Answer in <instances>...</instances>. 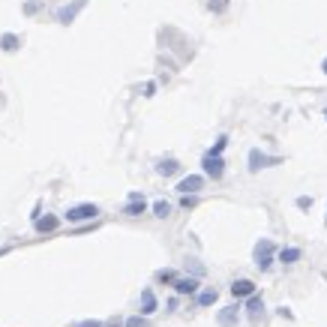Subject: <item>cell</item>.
Returning <instances> with one entry per match:
<instances>
[{
	"instance_id": "13",
	"label": "cell",
	"mask_w": 327,
	"mask_h": 327,
	"mask_svg": "<svg viewBox=\"0 0 327 327\" xmlns=\"http://www.w3.org/2000/svg\"><path fill=\"white\" fill-rule=\"evenodd\" d=\"M303 258V252L297 249V246H285V249H279V261L282 264H294V261H300Z\"/></svg>"
},
{
	"instance_id": "29",
	"label": "cell",
	"mask_w": 327,
	"mask_h": 327,
	"mask_svg": "<svg viewBox=\"0 0 327 327\" xmlns=\"http://www.w3.org/2000/svg\"><path fill=\"white\" fill-rule=\"evenodd\" d=\"M324 222H327V219H324Z\"/></svg>"
},
{
	"instance_id": "6",
	"label": "cell",
	"mask_w": 327,
	"mask_h": 327,
	"mask_svg": "<svg viewBox=\"0 0 327 327\" xmlns=\"http://www.w3.org/2000/svg\"><path fill=\"white\" fill-rule=\"evenodd\" d=\"M219 327H234L240 321V303H231V306H222L219 309V315H216Z\"/></svg>"
},
{
	"instance_id": "8",
	"label": "cell",
	"mask_w": 327,
	"mask_h": 327,
	"mask_svg": "<svg viewBox=\"0 0 327 327\" xmlns=\"http://www.w3.org/2000/svg\"><path fill=\"white\" fill-rule=\"evenodd\" d=\"M84 6H87V0H75L72 6L57 9V21H60V24H72V21H75V15H78V9H84Z\"/></svg>"
},
{
	"instance_id": "7",
	"label": "cell",
	"mask_w": 327,
	"mask_h": 327,
	"mask_svg": "<svg viewBox=\"0 0 327 327\" xmlns=\"http://www.w3.org/2000/svg\"><path fill=\"white\" fill-rule=\"evenodd\" d=\"M198 276H177L174 279V291L177 294H198Z\"/></svg>"
},
{
	"instance_id": "18",
	"label": "cell",
	"mask_w": 327,
	"mask_h": 327,
	"mask_svg": "<svg viewBox=\"0 0 327 327\" xmlns=\"http://www.w3.org/2000/svg\"><path fill=\"white\" fill-rule=\"evenodd\" d=\"M171 213V204L168 201H156V204H153V216H159V219H165Z\"/></svg>"
},
{
	"instance_id": "11",
	"label": "cell",
	"mask_w": 327,
	"mask_h": 327,
	"mask_svg": "<svg viewBox=\"0 0 327 327\" xmlns=\"http://www.w3.org/2000/svg\"><path fill=\"white\" fill-rule=\"evenodd\" d=\"M261 312H264V300L258 297V291H255V294L246 300V315H249V321H258V318H261Z\"/></svg>"
},
{
	"instance_id": "21",
	"label": "cell",
	"mask_w": 327,
	"mask_h": 327,
	"mask_svg": "<svg viewBox=\"0 0 327 327\" xmlns=\"http://www.w3.org/2000/svg\"><path fill=\"white\" fill-rule=\"evenodd\" d=\"M225 144H228V135H219V141L213 144V150H210V153H216V156H219V153L225 150Z\"/></svg>"
},
{
	"instance_id": "26",
	"label": "cell",
	"mask_w": 327,
	"mask_h": 327,
	"mask_svg": "<svg viewBox=\"0 0 327 327\" xmlns=\"http://www.w3.org/2000/svg\"><path fill=\"white\" fill-rule=\"evenodd\" d=\"M75 327H102V321H78Z\"/></svg>"
},
{
	"instance_id": "5",
	"label": "cell",
	"mask_w": 327,
	"mask_h": 327,
	"mask_svg": "<svg viewBox=\"0 0 327 327\" xmlns=\"http://www.w3.org/2000/svg\"><path fill=\"white\" fill-rule=\"evenodd\" d=\"M201 189H204V177L201 174H186L177 183V192L180 195H195V192H201Z\"/></svg>"
},
{
	"instance_id": "10",
	"label": "cell",
	"mask_w": 327,
	"mask_h": 327,
	"mask_svg": "<svg viewBox=\"0 0 327 327\" xmlns=\"http://www.w3.org/2000/svg\"><path fill=\"white\" fill-rule=\"evenodd\" d=\"M231 294L240 300V297H252L255 294V282L252 279H234L231 282Z\"/></svg>"
},
{
	"instance_id": "22",
	"label": "cell",
	"mask_w": 327,
	"mask_h": 327,
	"mask_svg": "<svg viewBox=\"0 0 327 327\" xmlns=\"http://www.w3.org/2000/svg\"><path fill=\"white\" fill-rule=\"evenodd\" d=\"M174 279H177L174 270H159V282H174Z\"/></svg>"
},
{
	"instance_id": "17",
	"label": "cell",
	"mask_w": 327,
	"mask_h": 327,
	"mask_svg": "<svg viewBox=\"0 0 327 327\" xmlns=\"http://www.w3.org/2000/svg\"><path fill=\"white\" fill-rule=\"evenodd\" d=\"M18 45H21V39L15 36V33H3V36H0V48L3 51H15Z\"/></svg>"
},
{
	"instance_id": "24",
	"label": "cell",
	"mask_w": 327,
	"mask_h": 327,
	"mask_svg": "<svg viewBox=\"0 0 327 327\" xmlns=\"http://www.w3.org/2000/svg\"><path fill=\"white\" fill-rule=\"evenodd\" d=\"M180 204H183L186 210H189V207H195V195H183V198H180Z\"/></svg>"
},
{
	"instance_id": "14",
	"label": "cell",
	"mask_w": 327,
	"mask_h": 327,
	"mask_svg": "<svg viewBox=\"0 0 327 327\" xmlns=\"http://www.w3.org/2000/svg\"><path fill=\"white\" fill-rule=\"evenodd\" d=\"M156 171H159L162 177H171V174H177V171H180V162H177V159H162V162L156 165Z\"/></svg>"
},
{
	"instance_id": "20",
	"label": "cell",
	"mask_w": 327,
	"mask_h": 327,
	"mask_svg": "<svg viewBox=\"0 0 327 327\" xmlns=\"http://www.w3.org/2000/svg\"><path fill=\"white\" fill-rule=\"evenodd\" d=\"M225 9H228V0H210V12L219 15V12H225Z\"/></svg>"
},
{
	"instance_id": "19",
	"label": "cell",
	"mask_w": 327,
	"mask_h": 327,
	"mask_svg": "<svg viewBox=\"0 0 327 327\" xmlns=\"http://www.w3.org/2000/svg\"><path fill=\"white\" fill-rule=\"evenodd\" d=\"M123 327H147V315H132L123 321Z\"/></svg>"
},
{
	"instance_id": "1",
	"label": "cell",
	"mask_w": 327,
	"mask_h": 327,
	"mask_svg": "<svg viewBox=\"0 0 327 327\" xmlns=\"http://www.w3.org/2000/svg\"><path fill=\"white\" fill-rule=\"evenodd\" d=\"M252 258H255V267L258 270H270L273 267V240L270 237H261L252 249Z\"/></svg>"
},
{
	"instance_id": "25",
	"label": "cell",
	"mask_w": 327,
	"mask_h": 327,
	"mask_svg": "<svg viewBox=\"0 0 327 327\" xmlns=\"http://www.w3.org/2000/svg\"><path fill=\"white\" fill-rule=\"evenodd\" d=\"M153 93H156V84L147 81V84H144V96H153Z\"/></svg>"
},
{
	"instance_id": "9",
	"label": "cell",
	"mask_w": 327,
	"mask_h": 327,
	"mask_svg": "<svg viewBox=\"0 0 327 327\" xmlns=\"http://www.w3.org/2000/svg\"><path fill=\"white\" fill-rule=\"evenodd\" d=\"M144 210H147L144 195H141V192H132V195H129V204L123 207V213H126V216H141Z\"/></svg>"
},
{
	"instance_id": "16",
	"label": "cell",
	"mask_w": 327,
	"mask_h": 327,
	"mask_svg": "<svg viewBox=\"0 0 327 327\" xmlns=\"http://www.w3.org/2000/svg\"><path fill=\"white\" fill-rule=\"evenodd\" d=\"M57 228V216H45V219H36V231L39 234H48Z\"/></svg>"
},
{
	"instance_id": "2",
	"label": "cell",
	"mask_w": 327,
	"mask_h": 327,
	"mask_svg": "<svg viewBox=\"0 0 327 327\" xmlns=\"http://www.w3.org/2000/svg\"><path fill=\"white\" fill-rule=\"evenodd\" d=\"M279 162H282L279 156H267V153H264V150H258V147H252V150H249V171H252V174H258L261 168L279 165Z\"/></svg>"
},
{
	"instance_id": "12",
	"label": "cell",
	"mask_w": 327,
	"mask_h": 327,
	"mask_svg": "<svg viewBox=\"0 0 327 327\" xmlns=\"http://www.w3.org/2000/svg\"><path fill=\"white\" fill-rule=\"evenodd\" d=\"M138 306H141V315H153V312H156V306H159V303H156V294H153L150 288H144V291H141V303H138Z\"/></svg>"
},
{
	"instance_id": "3",
	"label": "cell",
	"mask_w": 327,
	"mask_h": 327,
	"mask_svg": "<svg viewBox=\"0 0 327 327\" xmlns=\"http://www.w3.org/2000/svg\"><path fill=\"white\" fill-rule=\"evenodd\" d=\"M201 168H204V174L213 177V180H219L222 174H225V162H222V156H216V153H204Z\"/></svg>"
},
{
	"instance_id": "4",
	"label": "cell",
	"mask_w": 327,
	"mask_h": 327,
	"mask_svg": "<svg viewBox=\"0 0 327 327\" xmlns=\"http://www.w3.org/2000/svg\"><path fill=\"white\" fill-rule=\"evenodd\" d=\"M96 216H99L96 204H75V207L66 210V219L69 222H84V219H96Z\"/></svg>"
},
{
	"instance_id": "27",
	"label": "cell",
	"mask_w": 327,
	"mask_h": 327,
	"mask_svg": "<svg viewBox=\"0 0 327 327\" xmlns=\"http://www.w3.org/2000/svg\"><path fill=\"white\" fill-rule=\"evenodd\" d=\"M321 69H324V72H327V60H324V63H321Z\"/></svg>"
},
{
	"instance_id": "23",
	"label": "cell",
	"mask_w": 327,
	"mask_h": 327,
	"mask_svg": "<svg viewBox=\"0 0 327 327\" xmlns=\"http://www.w3.org/2000/svg\"><path fill=\"white\" fill-rule=\"evenodd\" d=\"M297 207L300 210H309V207H312V195H300L297 198Z\"/></svg>"
},
{
	"instance_id": "28",
	"label": "cell",
	"mask_w": 327,
	"mask_h": 327,
	"mask_svg": "<svg viewBox=\"0 0 327 327\" xmlns=\"http://www.w3.org/2000/svg\"><path fill=\"white\" fill-rule=\"evenodd\" d=\"M324 120H327V108H324Z\"/></svg>"
},
{
	"instance_id": "15",
	"label": "cell",
	"mask_w": 327,
	"mask_h": 327,
	"mask_svg": "<svg viewBox=\"0 0 327 327\" xmlns=\"http://www.w3.org/2000/svg\"><path fill=\"white\" fill-rule=\"evenodd\" d=\"M216 297H219V291L216 288H204V291H198V306H213L216 303Z\"/></svg>"
}]
</instances>
